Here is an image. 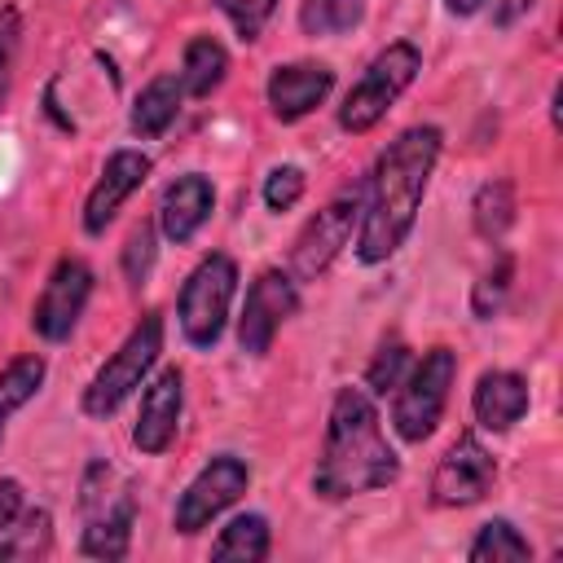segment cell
Masks as SVG:
<instances>
[{"label": "cell", "mask_w": 563, "mask_h": 563, "mask_svg": "<svg viewBox=\"0 0 563 563\" xmlns=\"http://www.w3.org/2000/svg\"><path fill=\"white\" fill-rule=\"evenodd\" d=\"M440 150H444V132L435 123H413L396 141H387V150L378 154V163L365 180V207H361V224H356V260L361 264H383L405 246V238L413 233V220L422 211Z\"/></svg>", "instance_id": "cell-1"}, {"label": "cell", "mask_w": 563, "mask_h": 563, "mask_svg": "<svg viewBox=\"0 0 563 563\" xmlns=\"http://www.w3.org/2000/svg\"><path fill=\"white\" fill-rule=\"evenodd\" d=\"M400 457L383 435L374 396L365 387H339L321 440V457L312 471V493L325 501H343L356 493H374L396 484Z\"/></svg>", "instance_id": "cell-2"}, {"label": "cell", "mask_w": 563, "mask_h": 563, "mask_svg": "<svg viewBox=\"0 0 563 563\" xmlns=\"http://www.w3.org/2000/svg\"><path fill=\"white\" fill-rule=\"evenodd\" d=\"M79 506H84V537L79 554L84 559H123L132 550V523H136V497L132 484L110 466L92 462L79 484Z\"/></svg>", "instance_id": "cell-3"}, {"label": "cell", "mask_w": 563, "mask_h": 563, "mask_svg": "<svg viewBox=\"0 0 563 563\" xmlns=\"http://www.w3.org/2000/svg\"><path fill=\"white\" fill-rule=\"evenodd\" d=\"M453 378H457V352L444 347V343L427 347V352L405 369V378L396 383V400H391V427H396V435H400L405 444L431 440V431H435L440 418H444Z\"/></svg>", "instance_id": "cell-4"}, {"label": "cell", "mask_w": 563, "mask_h": 563, "mask_svg": "<svg viewBox=\"0 0 563 563\" xmlns=\"http://www.w3.org/2000/svg\"><path fill=\"white\" fill-rule=\"evenodd\" d=\"M158 352H163V317L158 312H141V321L128 330V339L106 356V365L88 378V387H84V413L88 418H110L141 383H145V374L154 369V361H158Z\"/></svg>", "instance_id": "cell-5"}, {"label": "cell", "mask_w": 563, "mask_h": 563, "mask_svg": "<svg viewBox=\"0 0 563 563\" xmlns=\"http://www.w3.org/2000/svg\"><path fill=\"white\" fill-rule=\"evenodd\" d=\"M418 70H422L418 44L391 40V44L361 70V79L347 88V97H343V106H339V128L352 132V136L369 132V128L396 106V97L418 79Z\"/></svg>", "instance_id": "cell-6"}, {"label": "cell", "mask_w": 563, "mask_h": 563, "mask_svg": "<svg viewBox=\"0 0 563 563\" xmlns=\"http://www.w3.org/2000/svg\"><path fill=\"white\" fill-rule=\"evenodd\" d=\"M233 295H238V264L224 251L202 255L198 268L185 277L180 299H176L180 330H185V339L194 347H216L220 343L229 308H233Z\"/></svg>", "instance_id": "cell-7"}, {"label": "cell", "mask_w": 563, "mask_h": 563, "mask_svg": "<svg viewBox=\"0 0 563 563\" xmlns=\"http://www.w3.org/2000/svg\"><path fill=\"white\" fill-rule=\"evenodd\" d=\"M361 207H365V185H352V189L334 194L317 216H308V224L295 233L286 273L295 282H317L352 242V229L361 224Z\"/></svg>", "instance_id": "cell-8"}, {"label": "cell", "mask_w": 563, "mask_h": 563, "mask_svg": "<svg viewBox=\"0 0 563 563\" xmlns=\"http://www.w3.org/2000/svg\"><path fill=\"white\" fill-rule=\"evenodd\" d=\"M251 488V466L233 453H216L189 484L185 493L176 497V510H172V528L180 537H194L202 532L216 515H224L242 493Z\"/></svg>", "instance_id": "cell-9"}, {"label": "cell", "mask_w": 563, "mask_h": 563, "mask_svg": "<svg viewBox=\"0 0 563 563\" xmlns=\"http://www.w3.org/2000/svg\"><path fill=\"white\" fill-rule=\"evenodd\" d=\"M295 312H299V282L286 268H264L246 290V303L238 317V347L246 356H264L273 347L277 330Z\"/></svg>", "instance_id": "cell-10"}, {"label": "cell", "mask_w": 563, "mask_h": 563, "mask_svg": "<svg viewBox=\"0 0 563 563\" xmlns=\"http://www.w3.org/2000/svg\"><path fill=\"white\" fill-rule=\"evenodd\" d=\"M88 299H92V268H88V260L62 255L53 264L48 282H44L35 308H31V330L40 339H48V343L70 339L79 317H84V308H88Z\"/></svg>", "instance_id": "cell-11"}, {"label": "cell", "mask_w": 563, "mask_h": 563, "mask_svg": "<svg viewBox=\"0 0 563 563\" xmlns=\"http://www.w3.org/2000/svg\"><path fill=\"white\" fill-rule=\"evenodd\" d=\"M493 479H497L493 449L475 431H462L444 449V457L435 462V471H431V501L435 506H475V501L488 497Z\"/></svg>", "instance_id": "cell-12"}, {"label": "cell", "mask_w": 563, "mask_h": 563, "mask_svg": "<svg viewBox=\"0 0 563 563\" xmlns=\"http://www.w3.org/2000/svg\"><path fill=\"white\" fill-rule=\"evenodd\" d=\"M150 154H141V150H114L110 158H106V167H101V176H97V185L88 189V198H84V233H92V238H101L106 233V224L119 216V207L145 185V176H150Z\"/></svg>", "instance_id": "cell-13"}, {"label": "cell", "mask_w": 563, "mask_h": 563, "mask_svg": "<svg viewBox=\"0 0 563 563\" xmlns=\"http://www.w3.org/2000/svg\"><path fill=\"white\" fill-rule=\"evenodd\" d=\"M180 409H185V374L176 365H167L145 391H141V409L132 422V444L141 453H167L180 427Z\"/></svg>", "instance_id": "cell-14"}, {"label": "cell", "mask_w": 563, "mask_h": 563, "mask_svg": "<svg viewBox=\"0 0 563 563\" xmlns=\"http://www.w3.org/2000/svg\"><path fill=\"white\" fill-rule=\"evenodd\" d=\"M334 88V70L325 62H286L273 66L268 75V110L282 123H299L303 114H312Z\"/></svg>", "instance_id": "cell-15"}, {"label": "cell", "mask_w": 563, "mask_h": 563, "mask_svg": "<svg viewBox=\"0 0 563 563\" xmlns=\"http://www.w3.org/2000/svg\"><path fill=\"white\" fill-rule=\"evenodd\" d=\"M211 207H216L211 176H202V172L176 176V180L163 189V198H158V229H163V238L176 242V246H185V242L207 224Z\"/></svg>", "instance_id": "cell-16"}, {"label": "cell", "mask_w": 563, "mask_h": 563, "mask_svg": "<svg viewBox=\"0 0 563 563\" xmlns=\"http://www.w3.org/2000/svg\"><path fill=\"white\" fill-rule=\"evenodd\" d=\"M528 400L532 396H528V378L523 374H515V369H484L475 391H471V413H475V422L484 431L501 435V431H510L528 413Z\"/></svg>", "instance_id": "cell-17"}, {"label": "cell", "mask_w": 563, "mask_h": 563, "mask_svg": "<svg viewBox=\"0 0 563 563\" xmlns=\"http://www.w3.org/2000/svg\"><path fill=\"white\" fill-rule=\"evenodd\" d=\"M180 101H185V88H180V75H154L145 88H141V97H136V106H132V132L141 136V141H154V136H163L172 123H176V114H180Z\"/></svg>", "instance_id": "cell-18"}, {"label": "cell", "mask_w": 563, "mask_h": 563, "mask_svg": "<svg viewBox=\"0 0 563 563\" xmlns=\"http://www.w3.org/2000/svg\"><path fill=\"white\" fill-rule=\"evenodd\" d=\"M180 88L185 97H211L229 75V53L216 35H194L180 53Z\"/></svg>", "instance_id": "cell-19"}, {"label": "cell", "mask_w": 563, "mask_h": 563, "mask_svg": "<svg viewBox=\"0 0 563 563\" xmlns=\"http://www.w3.org/2000/svg\"><path fill=\"white\" fill-rule=\"evenodd\" d=\"M273 537H268V519L264 515H238L220 528V537L211 541V559L216 563H260L268 559Z\"/></svg>", "instance_id": "cell-20"}, {"label": "cell", "mask_w": 563, "mask_h": 563, "mask_svg": "<svg viewBox=\"0 0 563 563\" xmlns=\"http://www.w3.org/2000/svg\"><path fill=\"white\" fill-rule=\"evenodd\" d=\"M44 374H48V365H44L40 352H22V356H13V361L0 369V440H4V431H9V418H13L26 400H35V391L44 387Z\"/></svg>", "instance_id": "cell-21"}, {"label": "cell", "mask_w": 563, "mask_h": 563, "mask_svg": "<svg viewBox=\"0 0 563 563\" xmlns=\"http://www.w3.org/2000/svg\"><path fill=\"white\" fill-rule=\"evenodd\" d=\"M471 224H475V233L484 242H501L510 233V224H515V185L506 176L484 180L475 189V198H471Z\"/></svg>", "instance_id": "cell-22"}, {"label": "cell", "mask_w": 563, "mask_h": 563, "mask_svg": "<svg viewBox=\"0 0 563 563\" xmlns=\"http://www.w3.org/2000/svg\"><path fill=\"white\" fill-rule=\"evenodd\" d=\"M53 550V515L40 506V510H26L13 519V528L0 537V563L9 559H44Z\"/></svg>", "instance_id": "cell-23"}, {"label": "cell", "mask_w": 563, "mask_h": 563, "mask_svg": "<svg viewBox=\"0 0 563 563\" xmlns=\"http://www.w3.org/2000/svg\"><path fill=\"white\" fill-rule=\"evenodd\" d=\"M361 18H365V0H303L299 4V26L312 40L347 35L352 26H361Z\"/></svg>", "instance_id": "cell-24"}, {"label": "cell", "mask_w": 563, "mask_h": 563, "mask_svg": "<svg viewBox=\"0 0 563 563\" xmlns=\"http://www.w3.org/2000/svg\"><path fill=\"white\" fill-rule=\"evenodd\" d=\"M471 563H506V559H532V545L528 537L510 523V519H488L479 523L471 550H466Z\"/></svg>", "instance_id": "cell-25"}, {"label": "cell", "mask_w": 563, "mask_h": 563, "mask_svg": "<svg viewBox=\"0 0 563 563\" xmlns=\"http://www.w3.org/2000/svg\"><path fill=\"white\" fill-rule=\"evenodd\" d=\"M413 365V352H409V343L405 339H383V347L374 352V361H369V369H365V391L369 396H387V391H396V383L405 378V369Z\"/></svg>", "instance_id": "cell-26"}, {"label": "cell", "mask_w": 563, "mask_h": 563, "mask_svg": "<svg viewBox=\"0 0 563 563\" xmlns=\"http://www.w3.org/2000/svg\"><path fill=\"white\" fill-rule=\"evenodd\" d=\"M154 242H158L154 238V220H141L128 233V242H123V277H128V286H145V277L154 268V255H158Z\"/></svg>", "instance_id": "cell-27"}, {"label": "cell", "mask_w": 563, "mask_h": 563, "mask_svg": "<svg viewBox=\"0 0 563 563\" xmlns=\"http://www.w3.org/2000/svg\"><path fill=\"white\" fill-rule=\"evenodd\" d=\"M216 9L229 18V26L238 31V40H242V44H255V40H260V31L268 26V18H273L277 0H216Z\"/></svg>", "instance_id": "cell-28"}, {"label": "cell", "mask_w": 563, "mask_h": 563, "mask_svg": "<svg viewBox=\"0 0 563 563\" xmlns=\"http://www.w3.org/2000/svg\"><path fill=\"white\" fill-rule=\"evenodd\" d=\"M303 189H308L303 167L282 163V167H273V172L264 176V207H268V211H290V207L303 198Z\"/></svg>", "instance_id": "cell-29"}, {"label": "cell", "mask_w": 563, "mask_h": 563, "mask_svg": "<svg viewBox=\"0 0 563 563\" xmlns=\"http://www.w3.org/2000/svg\"><path fill=\"white\" fill-rule=\"evenodd\" d=\"M510 277H515V260H510V255H497V264L475 282V295H471L475 317H493V312L501 308V299H506V290H510Z\"/></svg>", "instance_id": "cell-30"}, {"label": "cell", "mask_w": 563, "mask_h": 563, "mask_svg": "<svg viewBox=\"0 0 563 563\" xmlns=\"http://www.w3.org/2000/svg\"><path fill=\"white\" fill-rule=\"evenodd\" d=\"M18 40H22V13L13 4L0 9V110L13 84V62H18Z\"/></svg>", "instance_id": "cell-31"}, {"label": "cell", "mask_w": 563, "mask_h": 563, "mask_svg": "<svg viewBox=\"0 0 563 563\" xmlns=\"http://www.w3.org/2000/svg\"><path fill=\"white\" fill-rule=\"evenodd\" d=\"M18 515H22V484L18 479H0V537L13 528Z\"/></svg>", "instance_id": "cell-32"}, {"label": "cell", "mask_w": 563, "mask_h": 563, "mask_svg": "<svg viewBox=\"0 0 563 563\" xmlns=\"http://www.w3.org/2000/svg\"><path fill=\"white\" fill-rule=\"evenodd\" d=\"M532 9V0H506V4H493V22L497 26H510L519 13H528Z\"/></svg>", "instance_id": "cell-33"}, {"label": "cell", "mask_w": 563, "mask_h": 563, "mask_svg": "<svg viewBox=\"0 0 563 563\" xmlns=\"http://www.w3.org/2000/svg\"><path fill=\"white\" fill-rule=\"evenodd\" d=\"M444 9H449L453 18H471V13L484 9V0H444Z\"/></svg>", "instance_id": "cell-34"}]
</instances>
